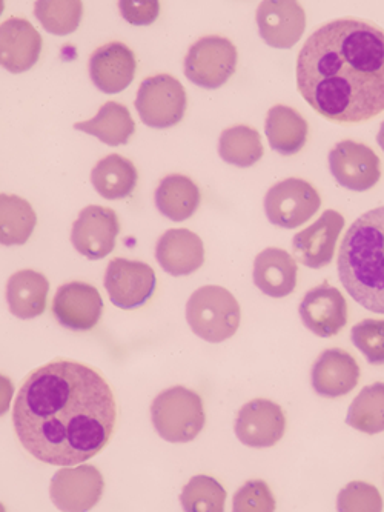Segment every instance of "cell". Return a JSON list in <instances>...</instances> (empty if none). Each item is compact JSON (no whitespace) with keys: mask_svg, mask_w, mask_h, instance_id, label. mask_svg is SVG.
Instances as JSON below:
<instances>
[{"mask_svg":"<svg viewBox=\"0 0 384 512\" xmlns=\"http://www.w3.org/2000/svg\"><path fill=\"white\" fill-rule=\"evenodd\" d=\"M377 142L378 145H380L381 150L384 151V122L381 124L380 131H378Z\"/></svg>","mask_w":384,"mask_h":512,"instance_id":"obj_37","label":"cell"},{"mask_svg":"<svg viewBox=\"0 0 384 512\" xmlns=\"http://www.w3.org/2000/svg\"><path fill=\"white\" fill-rule=\"evenodd\" d=\"M44 40L39 31L20 17L5 20L0 28V64L10 73L31 70L39 60Z\"/></svg>","mask_w":384,"mask_h":512,"instance_id":"obj_18","label":"cell"},{"mask_svg":"<svg viewBox=\"0 0 384 512\" xmlns=\"http://www.w3.org/2000/svg\"><path fill=\"white\" fill-rule=\"evenodd\" d=\"M240 319L239 302L223 286H202L186 305V320L191 330L209 343L231 339L239 330Z\"/></svg>","mask_w":384,"mask_h":512,"instance_id":"obj_4","label":"cell"},{"mask_svg":"<svg viewBox=\"0 0 384 512\" xmlns=\"http://www.w3.org/2000/svg\"><path fill=\"white\" fill-rule=\"evenodd\" d=\"M156 286V273L148 263L117 257L106 266L105 290L120 310H136L145 305Z\"/></svg>","mask_w":384,"mask_h":512,"instance_id":"obj_9","label":"cell"},{"mask_svg":"<svg viewBox=\"0 0 384 512\" xmlns=\"http://www.w3.org/2000/svg\"><path fill=\"white\" fill-rule=\"evenodd\" d=\"M50 282L34 270L17 271L7 285V302L17 319H34L45 313Z\"/></svg>","mask_w":384,"mask_h":512,"instance_id":"obj_23","label":"cell"},{"mask_svg":"<svg viewBox=\"0 0 384 512\" xmlns=\"http://www.w3.org/2000/svg\"><path fill=\"white\" fill-rule=\"evenodd\" d=\"M351 339L369 363L384 365V320H361L352 328Z\"/></svg>","mask_w":384,"mask_h":512,"instance_id":"obj_33","label":"cell"},{"mask_svg":"<svg viewBox=\"0 0 384 512\" xmlns=\"http://www.w3.org/2000/svg\"><path fill=\"white\" fill-rule=\"evenodd\" d=\"M285 431V413L272 400H251L237 414V439L251 448H271L283 439Z\"/></svg>","mask_w":384,"mask_h":512,"instance_id":"obj_13","label":"cell"},{"mask_svg":"<svg viewBox=\"0 0 384 512\" xmlns=\"http://www.w3.org/2000/svg\"><path fill=\"white\" fill-rule=\"evenodd\" d=\"M151 417L159 436L171 443L192 442L206 422L202 397L185 386L160 393L151 405Z\"/></svg>","mask_w":384,"mask_h":512,"instance_id":"obj_5","label":"cell"},{"mask_svg":"<svg viewBox=\"0 0 384 512\" xmlns=\"http://www.w3.org/2000/svg\"><path fill=\"white\" fill-rule=\"evenodd\" d=\"M156 259L171 276H189L205 263V247L202 239L186 228L168 230L157 242Z\"/></svg>","mask_w":384,"mask_h":512,"instance_id":"obj_21","label":"cell"},{"mask_svg":"<svg viewBox=\"0 0 384 512\" xmlns=\"http://www.w3.org/2000/svg\"><path fill=\"white\" fill-rule=\"evenodd\" d=\"M117 423L113 389L85 363L57 359L28 374L14 402L16 436L53 466H76L102 451Z\"/></svg>","mask_w":384,"mask_h":512,"instance_id":"obj_1","label":"cell"},{"mask_svg":"<svg viewBox=\"0 0 384 512\" xmlns=\"http://www.w3.org/2000/svg\"><path fill=\"white\" fill-rule=\"evenodd\" d=\"M257 25L269 47L289 50L305 33L306 13L295 0H265L257 10Z\"/></svg>","mask_w":384,"mask_h":512,"instance_id":"obj_16","label":"cell"},{"mask_svg":"<svg viewBox=\"0 0 384 512\" xmlns=\"http://www.w3.org/2000/svg\"><path fill=\"white\" fill-rule=\"evenodd\" d=\"M338 277L363 308L384 314V207L355 220L341 240Z\"/></svg>","mask_w":384,"mask_h":512,"instance_id":"obj_3","label":"cell"},{"mask_svg":"<svg viewBox=\"0 0 384 512\" xmlns=\"http://www.w3.org/2000/svg\"><path fill=\"white\" fill-rule=\"evenodd\" d=\"M346 423L361 433L374 434L384 431V383L365 386L348 409Z\"/></svg>","mask_w":384,"mask_h":512,"instance_id":"obj_30","label":"cell"},{"mask_svg":"<svg viewBox=\"0 0 384 512\" xmlns=\"http://www.w3.org/2000/svg\"><path fill=\"white\" fill-rule=\"evenodd\" d=\"M274 509V496L263 480H249L234 496L236 512H272Z\"/></svg>","mask_w":384,"mask_h":512,"instance_id":"obj_35","label":"cell"},{"mask_svg":"<svg viewBox=\"0 0 384 512\" xmlns=\"http://www.w3.org/2000/svg\"><path fill=\"white\" fill-rule=\"evenodd\" d=\"M136 110L146 127L171 128L182 122L188 97L180 80L169 74L146 77L136 97Z\"/></svg>","mask_w":384,"mask_h":512,"instance_id":"obj_6","label":"cell"},{"mask_svg":"<svg viewBox=\"0 0 384 512\" xmlns=\"http://www.w3.org/2000/svg\"><path fill=\"white\" fill-rule=\"evenodd\" d=\"M120 233L119 217L111 208L90 205L80 211L71 231V242L77 253L90 260L110 256Z\"/></svg>","mask_w":384,"mask_h":512,"instance_id":"obj_12","label":"cell"},{"mask_svg":"<svg viewBox=\"0 0 384 512\" xmlns=\"http://www.w3.org/2000/svg\"><path fill=\"white\" fill-rule=\"evenodd\" d=\"M139 173L134 163L120 154H110L96 163L91 182L97 193L108 200L126 199L136 188Z\"/></svg>","mask_w":384,"mask_h":512,"instance_id":"obj_26","label":"cell"},{"mask_svg":"<svg viewBox=\"0 0 384 512\" xmlns=\"http://www.w3.org/2000/svg\"><path fill=\"white\" fill-rule=\"evenodd\" d=\"M297 277V262L282 248H266L255 257L254 283L266 296L282 299L294 293Z\"/></svg>","mask_w":384,"mask_h":512,"instance_id":"obj_22","label":"cell"},{"mask_svg":"<svg viewBox=\"0 0 384 512\" xmlns=\"http://www.w3.org/2000/svg\"><path fill=\"white\" fill-rule=\"evenodd\" d=\"M322 207V197L311 183L289 177L269 188L265 197V213L275 227L295 230L302 227Z\"/></svg>","mask_w":384,"mask_h":512,"instance_id":"obj_8","label":"cell"},{"mask_svg":"<svg viewBox=\"0 0 384 512\" xmlns=\"http://www.w3.org/2000/svg\"><path fill=\"white\" fill-rule=\"evenodd\" d=\"M312 388L318 396L337 399L358 385L360 366L348 351L340 348L323 351L312 366Z\"/></svg>","mask_w":384,"mask_h":512,"instance_id":"obj_20","label":"cell"},{"mask_svg":"<svg viewBox=\"0 0 384 512\" xmlns=\"http://www.w3.org/2000/svg\"><path fill=\"white\" fill-rule=\"evenodd\" d=\"M337 508L341 512H380L383 497L371 483L351 482L338 494Z\"/></svg>","mask_w":384,"mask_h":512,"instance_id":"obj_34","label":"cell"},{"mask_svg":"<svg viewBox=\"0 0 384 512\" xmlns=\"http://www.w3.org/2000/svg\"><path fill=\"white\" fill-rule=\"evenodd\" d=\"M74 128L90 136L97 137L100 142L110 147L125 145L136 131L133 117L125 105L117 102H106L100 107L93 119L74 125Z\"/></svg>","mask_w":384,"mask_h":512,"instance_id":"obj_27","label":"cell"},{"mask_svg":"<svg viewBox=\"0 0 384 512\" xmlns=\"http://www.w3.org/2000/svg\"><path fill=\"white\" fill-rule=\"evenodd\" d=\"M156 205L173 222L188 220L200 205V190L194 180L183 174H169L160 180Z\"/></svg>","mask_w":384,"mask_h":512,"instance_id":"obj_25","label":"cell"},{"mask_svg":"<svg viewBox=\"0 0 384 512\" xmlns=\"http://www.w3.org/2000/svg\"><path fill=\"white\" fill-rule=\"evenodd\" d=\"M265 133L272 150L282 156H294L305 147L309 127L305 117L294 108L275 105L266 116Z\"/></svg>","mask_w":384,"mask_h":512,"instance_id":"obj_24","label":"cell"},{"mask_svg":"<svg viewBox=\"0 0 384 512\" xmlns=\"http://www.w3.org/2000/svg\"><path fill=\"white\" fill-rule=\"evenodd\" d=\"M51 310L67 330L90 331L102 317L103 300L90 283L70 282L57 290Z\"/></svg>","mask_w":384,"mask_h":512,"instance_id":"obj_14","label":"cell"},{"mask_svg":"<svg viewBox=\"0 0 384 512\" xmlns=\"http://www.w3.org/2000/svg\"><path fill=\"white\" fill-rule=\"evenodd\" d=\"M219 154L226 163L249 168L265 154L259 131L248 125L226 128L219 140Z\"/></svg>","mask_w":384,"mask_h":512,"instance_id":"obj_29","label":"cell"},{"mask_svg":"<svg viewBox=\"0 0 384 512\" xmlns=\"http://www.w3.org/2000/svg\"><path fill=\"white\" fill-rule=\"evenodd\" d=\"M119 10L128 24L136 27H146L156 22L160 13V4L157 0H122Z\"/></svg>","mask_w":384,"mask_h":512,"instance_id":"obj_36","label":"cell"},{"mask_svg":"<svg viewBox=\"0 0 384 512\" xmlns=\"http://www.w3.org/2000/svg\"><path fill=\"white\" fill-rule=\"evenodd\" d=\"M300 317L315 336H337L348 323V302L340 290L323 282L306 293L300 303Z\"/></svg>","mask_w":384,"mask_h":512,"instance_id":"obj_15","label":"cell"},{"mask_svg":"<svg viewBox=\"0 0 384 512\" xmlns=\"http://www.w3.org/2000/svg\"><path fill=\"white\" fill-rule=\"evenodd\" d=\"M345 228V217L338 211L328 210L311 227L295 234L292 240L298 262L311 270H320L332 262L338 237Z\"/></svg>","mask_w":384,"mask_h":512,"instance_id":"obj_17","label":"cell"},{"mask_svg":"<svg viewBox=\"0 0 384 512\" xmlns=\"http://www.w3.org/2000/svg\"><path fill=\"white\" fill-rule=\"evenodd\" d=\"M136 68V56L122 42L102 45L90 57L91 80L106 94L120 93L130 87Z\"/></svg>","mask_w":384,"mask_h":512,"instance_id":"obj_19","label":"cell"},{"mask_svg":"<svg viewBox=\"0 0 384 512\" xmlns=\"http://www.w3.org/2000/svg\"><path fill=\"white\" fill-rule=\"evenodd\" d=\"M83 4L80 0H42L34 4V16L54 36H68L79 28Z\"/></svg>","mask_w":384,"mask_h":512,"instance_id":"obj_31","label":"cell"},{"mask_svg":"<svg viewBox=\"0 0 384 512\" xmlns=\"http://www.w3.org/2000/svg\"><path fill=\"white\" fill-rule=\"evenodd\" d=\"M0 242L5 247L24 245L28 242L34 228L37 216L31 203L19 196L2 194L0 196Z\"/></svg>","mask_w":384,"mask_h":512,"instance_id":"obj_28","label":"cell"},{"mask_svg":"<svg viewBox=\"0 0 384 512\" xmlns=\"http://www.w3.org/2000/svg\"><path fill=\"white\" fill-rule=\"evenodd\" d=\"M180 502L189 512H222L226 491L214 477L196 476L183 488Z\"/></svg>","mask_w":384,"mask_h":512,"instance_id":"obj_32","label":"cell"},{"mask_svg":"<svg viewBox=\"0 0 384 512\" xmlns=\"http://www.w3.org/2000/svg\"><path fill=\"white\" fill-rule=\"evenodd\" d=\"M332 176L346 190L365 193L377 185L381 163L377 153L365 143L341 140L329 153Z\"/></svg>","mask_w":384,"mask_h":512,"instance_id":"obj_10","label":"cell"},{"mask_svg":"<svg viewBox=\"0 0 384 512\" xmlns=\"http://www.w3.org/2000/svg\"><path fill=\"white\" fill-rule=\"evenodd\" d=\"M105 482L96 466H65L51 480V500L60 511L82 512L102 499Z\"/></svg>","mask_w":384,"mask_h":512,"instance_id":"obj_11","label":"cell"},{"mask_svg":"<svg viewBox=\"0 0 384 512\" xmlns=\"http://www.w3.org/2000/svg\"><path fill=\"white\" fill-rule=\"evenodd\" d=\"M297 88L335 124H363L384 111V30L337 19L318 28L297 57Z\"/></svg>","mask_w":384,"mask_h":512,"instance_id":"obj_2","label":"cell"},{"mask_svg":"<svg viewBox=\"0 0 384 512\" xmlns=\"http://www.w3.org/2000/svg\"><path fill=\"white\" fill-rule=\"evenodd\" d=\"M239 54L236 45L222 36H205L189 48L185 76L205 90H217L236 73Z\"/></svg>","mask_w":384,"mask_h":512,"instance_id":"obj_7","label":"cell"}]
</instances>
